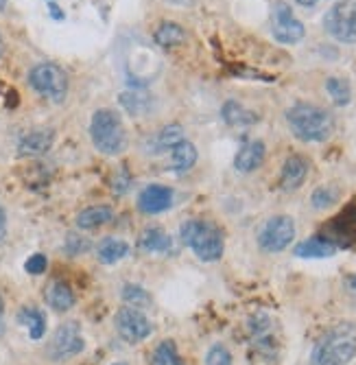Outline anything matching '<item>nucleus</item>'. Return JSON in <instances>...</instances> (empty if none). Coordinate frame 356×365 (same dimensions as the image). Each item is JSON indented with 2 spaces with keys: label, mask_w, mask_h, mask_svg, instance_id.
I'll list each match as a JSON object with an SVG mask.
<instances>
[{
  "label": "nucleus",
  "mask_w": 356,
  "mask_h": 365,
  "mask_svg": "<svg viewBox=\"0 0 356 365\" xmlns=\"http://www.w3.org/2000/svg\"><path fill=\"white\" fill-rule=\"evenodd\" d=\"M356 354V324L341 322L326 330L310 354V365H347Z\"/></svg>",
  "instance_id": "nucleus-1"
},
{
  "label": "nucleus",
  "mask_w": 356,
  "mask_h": 365,
  "mask_svg": "<svg viewBox=\"0 0 356 365\" xmlns=\"http://www.w3.org/2000/svg\"><path fill=\"white\" fill-rule=\"evenodd\" d=\"M286 123L293 136L304 143H323L335 131L333 114L313 103H295L293 108H288Z\"/></svg>",
  "instance_id": "nucleus-2"
},
{
  "label": "nucleus",
  "mask_w": 356,
  "mask_h": 365,
  "mask_svg": "<svg viewBox=\"0 0 356 365\" xmlns=\"http://www.w3.org/2000/svg\"><path fill=\"white\" fill-rule=\"evenodd\" d=\"M179 237L186 247H190L204 262H214L223 256L225 241L221 230L214 223L201 221V219H190L182 223Z\"/></svg>",
  "instance_id": "nucleus-3"
},
{
  "label": "nucleus",
  "mask_w": 356,
  "mask_h": 365,
  "mask_svg": "<svg viewBox=\"0 0 356 365\" xmlns=\"http://www.w3.org/2000/svg\"><path fill=\"white\" fill-rule=\"evenodd\" d=\"M90 138H92V145L105 155H116L127 147L125 125L114 110L94 112L90 120Z\"/></svg>",
  "instance_id": "nucleus-4"
},
{
  "label": "nucleus",
  "mask_w": 356,
  "mask_h": 365,
  "mask_svg": "<svg viewBox=\"0 0 356 365\" xmlns=\"http://www.w3.org/2000/svg\"><path fill=\"white\" fill-rule=\"evenodd\" d=\"M28 86L33 88L40 96L48 98L53 103H61L68 94V75L63 73L61 66L53 61H44L31 68Z\"/></svg>",
  "instance_id": "nucleus-5"
},
{
  "label": "nucleus",
  "mask_w": 356,
  "mask_h": 365,
  "mask_svg": "<svg viewBox=\"0 0 356 365\" xmlns=\"http://www.w3.org/2000/svg\"><path fill=\"white\" fill-rule=\"evenodd\" d=\"M323 29L341 44H356V0H339L323 16Z\"/></svg>",
  "instance_id": "nucleus-6"
},
{
  "label": "nucleus",
  "mask_w": 356,
  "mask_h": 365,
  "mask_svg": "<svg viewBox=\"0 0 356 365\" xmlns=\"http://www.w3.org/2000/svg\"><path fill=\"white\" fill-rule=\"evenodd\" d=\"M293 239H295L293 219L286 215H278V217H271L265 223V227L261 230V235H258V245H261V250L267 254H278L293 243Z\"/></svg>",
  "instance_id": "nucleus-7"
},
{
  "label": "nucleus",
  "mask_w": 356,
  "mask_h": 365,
  "mask_svg": "<svg viewBox=\"0 0 356 365\" xmlns=\"http://www.w3.org/2000/svg\"><path fill=\"white\" fill-rule=\"evenodd\" d=\"M321 239L330 241L337 250L339 247H354L356 245V204L343 208L333 221H328L321 230Z\"/></svg>",
  "instance_id": "nucleus-8"
},
{
  "label": "nucleus",
  "mask_w": 356,
  "mask_h": 365,
  "mask_svg": "<svg viewBox=\"0 0 356 365\" xmlns=\"http://www.w3.org/2000/svg\"><path fill=\"white\" fill-rule=\"evenodd\" d=\"M271 33L280 44H298L306 36V29L295 18L293 9L282 3V0H278L271 14Z\"/></svg>",
  "instance_id": "nucleus-9"
},
{
  "label": "nucleus",
  "mask_w": 356,
  "mask_h": 365,
  "mask_svg": "<svg viewBox=\"0 0 356 365\" xmlns=\"http://www.w3.org/2000/svg\"><path fill=\"white\" fill-rule=\"evenodd\" d=\"M83 348H85V341H83L79 324L66 322L55 330V335L48 344V356L53 361H66L70 356H77Z\"/></svg>",
  "instance_id": "nucleus-10"
},
{
  "label": "nucleus",
  "mask_w": 356,
  "mask_h": 365,
  "mask_svg": "<svg viewBox=\"0 0 356 365\" xmlns=\"http://www.w3.org/2000/svg\"><path fill=\"white\" fill-rule=\"evenodd\" d=\"M116 330H118V335L127 341V344H138L142 339H147L151 335V319L136 307H122L118 313H116Z\"/></svg>",
  "instance_id": "nucleus-11"
},
{
  "label": "nucleus",
  "mask_w": 356,
  "mask_h": 365,
  "mask_svg": "<svg viewBox=\"0 0 356 365\" xmlns=\"http://www.w3.org/2000/svg\"><path fill=\"white\" fill-rule=\"evenodd\" d=\"M173 204V190L162 184H151L138 195V208L145 215H159Z\"/></svg>",
  "instance_id": "nucleus-12"
},
{
  "label": "nucleus",
  "mask_w": 356,
  "mask_h": 365,
  "mask_svg": "<svg viewBox=\"0 0 356 365\" xmlns=\"http://www.w3.org/2000/svg\"><path fill=\"white\" fill-rule=\"evenodd\" d=\"M55 143V131L53 129H33L24 134L18 143L20 155H44Z\"/></svg>",
  "instance_id": "nucleus-13"
},
{
  "label": "nucleus",
  "mask_w": 356,
  "mask_h": 365,
  "mask_svg": "<svg viewBox=\"0 0 356 365\" xmlns=\"http://www.w3.org/2000/svg\"><path fill=\"white\" fill-rule=\"evenodd\" d=\"M306 175H308V162L302 155H290L284 162L282 175H280L282 190H298L304 184Z\"/></svg>",
  "instance_id": "nucleus-14"
},
{
  "label": "nucleus",
  "mask_w": 356,
  "mask_h": 365,
  "mask_svg": "<svg viewBox=\"0 0 356 365\" xmlns=\"http://www.w3.org/2000/svg\"><path fill=\"white\" fill-rule=\"evenodd\" d=\"M263 160H265V143L249 140L239 149V153L234 158V167L241 173H251V171H256L258 167H261Z\"/></svg>",
  "instance_id": "nucleus-15"
},
{
  "label": "nucleus",
  "mask_w": 356,
  "mask_h": 365,
  "mask_svg": "<svg viewBox=\"0 0 356 365\" xmlns=\"http://www.w3.org/2000/svg\"><path fill=\"white\" fill-rule=\"evenodd\" d=\"M44 297H46L48 307L57 313H66L75 307V293H73L70 284L63 282V280H53L46 287Z\"/></svg>",
  "instance_id": "nucleus-16"
},
{
  "label": "nucleus",
  "mask_w": 356,
  "mask_h": 365,
  "mask_svg": "<svg viewBox=\"0 0 356 365\" xmlns=\"http://www.w3.org/2000/svg\"><path fill=\"white\" fill-rule=\"evenodd\" d=\"M138 245H140L142 252H149V254H153V252L169 254V252L173 250V239H171L162 227H155V225H153V227H147V230L142 232Z\"/></svg>",
  "instance_id": "nucleus-17"
},
{
  "label": "nucleus",
  "mask_w": 356,
  "mask_h": 365,
  "mask_svg": "<svg viewBox=\"0 0 356 365\" xmlns=\"http://www.w3.org/2000/svg\"><path fill=\"white\" fill-rule=\"evenodd\" d=\"M18 324L28 328V337L33 341L42 339L46 333V315H44V311H40L36 307H24L18 313Z\"/></svg>",
  "instance_id": "nucleus-18"
},
{
  "label": "nucleus",
  "mask_w": 356,
  "mask_h": 365,
  "mask_svg": "<svg viewBox=\"0 0 356 365\" xmlns=\"http://www.w3.org/2000/svg\"><path fill=\"white\" fill-rule=\"evenodd\" d=\"M195 162H197V149L192 143L188 140H182L177 147L171 149V167L175 173H188L192 167H195Z\"/></svg>",
  "instance_id": "nucleus-19"
},
{
  "label": "nucleus",
  "mask_w": 356,
  "mask_h": 365,
  "mask_svg": "<svg viewBox=\"0 0 356 365\" xmlns=\"http://www.w3.org/2000/svg\"><path fill=\"white\" fill-rule=\"evenodd\" d=\"M335 254H337V247L330 241L321 239L319 235L302 241L295 247V256H300V258H328V256H335Z\"/></svg>",
  "instance_id": "nucleus-20"
},
{
  "label": "nucleus",
  "mask_w": 356,
  "mask_h": 365,
  "mask_svg": "<svg viewBox=\"0 0 356 365\" xmlns=\"http://www.w3.org/2000/svg\"><path fill=\"white\" fill-rule=\"evenodd\" d=\"M114 219V210L110 206H92L79 212L77 227L79 230H96Z\"/></svg>",
  "instance_id": "nucleus-21"
},
{
  "label": "nucleus",
  "mask_w": 356,
  "mask_h": 365,
  "mask_svg": "<svg viewBox=\"0 0 356 365\" xmlns=\"http://www.w3.org/2000/svg\"><path fill=\"white\" fill-rule=\"evenodd\" d=\"M155 44L162 46V48H173V46H179L184 44L186 40V31L182 29V24L177 22H162L157 29H155Z\"/></svg>",
  "instance_id": "nucleus-22"
},
{
  "label": "nucleus",
  "mask_w": 356,
  "mask_h": 365,
  "mask_svg": "<svg viewBox=\"0 0 356 365\" xmlns=\"http://www.w3.org/2000/svg\"><path fill=\"white\" fill-rule=\"evenodd\" d=\"M129 254V245L122 239H103L99 243V250H96V258L103 264H114L118 260H122Z\"/></svg>",
  "instance_id": "nucleus-23"
},
{
  "label": "nucleus",
  "mask_w": 356,
  "mask_h": 365,
  "mask_svg": "<svg viewBox=\"0 0 356 365\" xmlns=\"http://www.w3.org/2000/svg\"><path fill=\"white\" fill-rule=\"evenodd\" d=\"M221 116H223L225 123L232 125V127H247V125L258 123V116L253 112L245 110L239 101H228V103H225L223 110H221Z\"/></svg>",
  "instance_id": "nucleus-24"
},
{
  "label": "nucleus",
  "mask_w": 356,
  "mask_h": 365,
  "mask_svg": "<svg viewBox=\"0 0 356 365\" xmlns=\"http://www.w3.org/2000/svg\"><path fill=\"white\" fill-rule=\"evenodd\" d=\"M151 365H184V361H182V356L177 352L175 341H171V339L159 341L157 348L153 350Z\"/></svg>",
  "instance_id": "nucleus-25"
},
{
  "label": "nucleus",
  "mask_w": 356,
  "mask_h": 365,
  "mask_svg": "<svg viewBox=\"0 0 356 365\" xmlns=\"http://www.w3.org/2000/svg\"><path fill=\"white\" fill-rule=\"evenodd\" d=\"M120 106L132 116H142L151 108V98L142 92H125L120 94Z\"/></svg>",
  "instance_id": "nucleus-26"
},
{
  "label": "nucleus",
  "mask_w": 356,
  "mask_h": 365,
  "mask_svg": "<svg viewBox=\"0 0 356 365\" xmlns=\"http://www.w3.org/2000/svg\"><path fill=\"white\" fill-rule=\"evenodd\" d=\"M326 90H328V94H330V98H333V103L339 106V108H345V106L352 101V88H350V83H347L345 79H341V77H330V79L326 81Z\"/></svg>",
  "instance_id": "nucleus-27"
},
{
  "label": "nucleus",
  "mask_w": 356,
  "mask_h": 365,
  "mask_svg": "<svg viewBox=\"0 0 356 365\" xmlns=\"http://www.w3.org/2000/svg\"><path fill=\"white\" fill-rule=\"evenodd\" d=\"M182 140H186L184 138V129H182V125H167L164 129L159 131V136H157V147L159 149H173V147H177Z\"/></svg>",
  "instance_id": "nucleus-28"
},
{
  "label": "nucleus",
  "mask_w": 356,
  "mask_h": 365,
  "mask_svg": "<svg viewBox=\"0 0 356 365\" xmlns=\"http://www.w3.org/2000/svg\"><path fill=\"white\" fill-rule=\"evenodd\" d=\"M337 199H339V188H335V186H319L313 192V197H310V204H313V208L323 210V208H330L337 202Z\"/></svg>",
  "instance_id": "nucleus-29"
},
{
  "label": "nucleus",
  "mask_w": 356,
  "mask_h": 365,
  "mask_svg": "<svg viewBox=\"0 0 356 365\" xmlns=\"http://www.w3.org/2000/svg\"><path fill=\"white\" fill-rule=\"evenodd\" d=\"M122 300H125L129 307L140 309V307H145V304L151 302V297H149V293H147L142 287H138V284H125V289H122Z\"/></svg>",
  "instance_id": "nucleus-30"
},
{
  "label": "nucleus",
  "mask_w": 356,
  "mask_h": 365,
  "mask_svg": "<svg viewBox=\"0 0 356 365\" xmlns=\"http://www.w3.org/2000/svg\"><path fill=\"white\" fill-rule=\"evenodd\" d=\"M206 365H232L230 350L225 348V346H221V344L212 346L208 350V354H206Z\"/></svg>",
  "instance_id": "nucleus-31"
},
{
  "label": "nucleus",
  "mask_w": 356,
  "mask_h": 365,
  "mask_svg": "<svg viewBox=\"0 0 356 365\" xmlns=\"http://www.w3.org/2000/svg\"><path fill=\"white\" fill-rule=\"evenodd\" d=\"M46 267H48V260H46L44 254H33V256H31V258L24 262V269H26L31 276H40V274H44Z\"/></svg>",
  "instance_id": "nucleus-32"
},
{
  "label": "nucleus",
  "mask_w": 356,
  "mask_h": 365,
  "mask_svg": "<svg viewBox=\"0 0 356 365\" xmlns=\"http://www.w3.org/2000/svg\"><path fill=\"white\" fill-rule=\"evenodd\" d=\"M88 250H90V241L88 239H83L79 235H68V239H66V252L70 256H79V254H83Z\"/></svg>",
  "instance_id": "nucleus-33"
},
{
  "label": "nucleus",
  "mask_w": 356,
  "mask_h": 365,
  "mask_svg": "<svg viewBox=\"0 0 356 365\" xmlns=\"http://www.w3.org/2000/svg\"><path fill=\"white\" fill-rule=\"evenodd\" d=\"M129 184H132V178H129V173L122 169V171H120V175H116V178H114V190H116L118 195H122V192L129 188Z\"/></svg>",
  "instance_id": "nucleus-34"
},
{
  "label": "nucleus",
  "mask_w": 356,
  "mask_h": 365,
  "mask_svg": "<svg viewBox=\"0 0 356 365\" xmlns=\"http://www.w3.org/2000/svg\"><path fill=\"white\" fill-rule=\"evenodd\" d=\"M7 235V215L3 210V206H0V239H3Z\"/></svg>",
  "instance_id": "nucleus-35"
},
{
  "label": "nucleus",
  "mask_w": 356,
  "mask_h": 365,
  "mask_svg": "<svg viewBox=\"0 0 356 365\" xmlns=\"http://www.w3.org/2000/svg\"><path fill=\"white\" fill-rule=\"evenodd\" d=\"M3 322H5V302L0 297V333H3Z\"/></svg>",
  "instance_id": "nucleus-36"
},
{
  "label": "nucleus",
  "mask_w": 356,
  "mask_h": 365,
  "mask_svg": "<svg viewBox=\"0 0 356 365\" xmlns=\"http://www.w3.org/2000/svg\"><path fill=\"white\" fill-rule=\"evenodd\" d=\"M295 3H298V5H302V7H308V9H310V7H315V5L319 3V0H295Z\"/></svg>",
  "instance_id": "nucleus-37"
},
{
  "label": "nucleus",
  "mask_w": 356,
  "mask_h": 365,
  "mask_svg": "<svg viewBox=\"0 0 356 365\" xmlns=\"http://www.w3.org/2000/svg\"><path fill=\"white\" fill-rule=\"evenodd\" d=\"M59 7L57 5H51V14H53V18H57V20H61L63 16H61V11H57Z\"/></svg>",
  "instance_id": "nucleus-38"
},
{
  "label": "nucleus",
  "mask_w": 356,
  "mask_h": 365,
  "mask_svg": "<svg viewBox=\"0 0 356 365\" xmlns=\"http://www.w3.org/2000/svg\"><path fill=\"white\" fill-rule=\"evenodd\" d=\"M347 284L356 291V276H350V278H347Z\"/></svg>",
  "instance_id": "nucleus-39"
},
{
  "label": "nucleus",
  "mask_w": 356,
  "mask_h": 365,
  "mask_svg": "<svg viewBox=\"0 0 356 365\" xmlns=\"http://www.w3.org/2000/svg\"><path fill=\"white\" fill-rule=\"evenodd\" d=\"M7 7V0H0V11H3Z\"/></svg>",
  "instance_id": "nucleus-40"
},
{
  "label": "nucleus",
  "mask_w": 356,
  "mask_h": 365,
  "mask_svg": "<svg viewBox=\"0 0 356 365\" xmlns=\"http://www.w3.org/2000/svg\"><path fill=\"white\" fill-rule=\"evenodd\" d=\"M0 55H3V36H0Z\"/></svg>",
  "instance_id": "nucleus-41"
},
{
  "label": "nucleus",
  "mask_w": 356,
  "mask_h": 365,
  "mask_svg": "<svg viewBox=\"0 0 356 365\" xmlns=\"http://www.w3.org/2000/svg\"><path fill=\"white\" fill-rule=\"evenodd\" d=\"M114 365H127V363H114Z\"/></svg>",
  "instance_id": "nucleus-42"
}]
</instances>
